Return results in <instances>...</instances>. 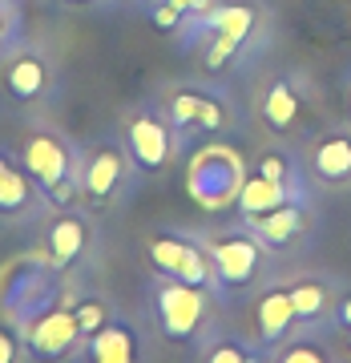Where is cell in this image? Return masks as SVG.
Segmentation results:
<instances>
[{
  "instance_id": "obj_1",
  "label": "cell",
  "mask_w": 351,
  "mask_h": 363,
  "mask_svg": "<svg viewBox=\"0 0 351 363\" xmlns=\"http://www.w3.org/2000/svg\"><path fill=\"white\" fill-rule=\"evenodd\" d=\"M142 182L145 178L133 162L121 130H109L85 145V157H81V206L85 210H93V214L121 210L138 194Z\"/></svg>"
},
{
  "instance_id": "obj_2",
  "label": "cell",
  "mask_w": 351,
  "mask_h": 363,
  "mask_svg": "<svg viewBox=\"0 0 351 363\" xmlns=\"http://www.w3.org/2000/svg\"><path fill=\"white\" fill-rule=\"evenodd\" d=\"M81 157L85 145H77L61 130H33L21 145V162L28 166L40 194L49 198L52 210L81 206Z\"/></svg>"
},
{
  "instance_id": "obj_3",
  "label": "cell",
  "mask_w": 351,
  "mask_h": 363,
  "mask_svg": "<svg viewBox=\"0 0 351 363\" xmlns=\"http://www.w3.org/2000/svg\"><path fill=\"white\" fill-rule=\"evenodd\" d=\"M145 303H150V315L157 323V335L169 343H202L210 335L214 307H222L210 291L190 286L182 279H169L162 271L145 283Z\"/></svg>"
},
{
  "instance_id": "obj_4",
  "label": "cell",
  "mask_w": 351,
  "mask_h": 363,
  "mask_svg": "<svg viewBox=\"0 0 351 363\" xmlns=\"http://www.w3.org/2000/svg\"><path fill=\"white\" fill-rule=\"evenodd\" d=\"M166 113L174 133H178L182 154L198 150L210 138H226L243 125V113H238L230 89H222V85H182V89H174L166 101Z\"/></svg>"
},
{
  "instance_id": "obj_5",
  "label": "cell",
  "mask_w": 351,
  "mask_h": 363,
  "mask_svg": "<svg viewBox=\"0 0 351 363\" xmlns=\"http://www.w3.org/2000/svg\"><path fill=\"white\" fill-rule=\"evenodd\" d=\"M198 238H202V247L210 255V267H214V279H218L226 303H230V295L262 283L271 250L262 247L259 234L250 230L243 218L226 222V226H206V230H198Z\"/></svg>"
},
{
  "instance_id": "obj_6",
  "label": "cell",
  "mask_w": 351,
  "mask_h": 363,
  "mask_svg": "<svg viewBox=\"0 0 351 363\" xmlns=\"http://www.w3.org/2000/svg\"><path fill=\"white\" fill-rule=\"evenodd\" d=\"M65 291V274L57 271L45 255H28L13 267V271H4V283H0V311L4 319L21 331L28 327L37 315H45L49 307L57 303H65L61 298Z\"/></svg>"
},
{
  "instance_id": "obj_7",
  "label": "cell",
  "mask_w": 351,
  "mask_h": 363,
  "mask_svg": "<svg viewBox=\"0 0 351 363\" xmlns=\"http://www.w3.org/2000/svg\"><path fill=\"white\" fill-rule=\"evenodd\" d=\"M247 182V162L243 154L226 145L222 138H210L198 150H190L186 162V190L202 210H234V198Z\"/></svg>"
},
{
  "instance_id": "obj_8",
  "label": "cell",
  "mask_w": 351,
  "mask_h": 363,
  "mask_svg": "<svg viewBox=\"0 0 351 363\" xmlns=\"http://www.w3.org/2000/svg\"><path fill=\"white\" fill-rule=\"evenodd\" d=\"M117 130H121V138L130 145V154H133V162H138V169H142V178H157L174 157L182 154L178 133L169 125L166 105H157L154 97L130 105V109L121 113V125H117Z\"/></svg>"
},
{
  "instance_id": "obj_9",
  "label": "cell",
  "mask_w": 351,
  "mask_h": 363,
  "mask_svg": "<svg viewBox=\"0 0 351 363\" xmlns=\"http://www.w3.org/2000/svg\"><path fill=\"white\" fill-rule=\"evenodd\" d=\"M145 259L154 262V271L169 274V279H182V283H190V286H202V291H210V295L226 307L222 286H218V279H214V267H210V255H206V247H202L198 230H178V226L154 230L145 238Z\"/></svg>"
},
{
  "instance_id": "obj_10",
  "label": "cell",
  "mask_w": 351,
  "mask_h": 363,
  "mask_svg": "<svg viewBox=\"0 0 351 363\" xmlns=\"http://www.w3.org/2000/svg\"><path fill=\"white\" fill-rule=\"evenodd\" d=\"M93 250H97V218H93V210L85 206L52 210L49 222H45V259L65 279H73V274L85 271Z\"/></svg>"
},
{
  "instance_id": "obj_11",
  "label": "cell",
  "mask_w": 351,
  "mask_h": 363,
  "mask_svg": "<svg viewBox=\"0 0 351 363\" xmlns=\"http://www.w3.org/2000/svg\"><path fill=\"white\" fill-rule=\"evenodd\" d=\"M21 339H25V355L40 363H73L85 347V335H81L77 315L69 303H57L28 327H21Z\"/></svg>"
},
{
  "instance_id": "obj_12",
  "label": "cell",
  "mask_w": 351,
  "mask_h": 363,
  "mask_svg": "<svg viewBox=\"0 0 351 363\" xmlns=\"http://www.w3.org/2000/svg\"><path fill=\"white\" fill-rule=\"evenodd\" d=\"M49 198L40 194V186L33 182L28 166L21 154H13L9 145H0V222L9 226H33L49 214Z\"/></svg>"
},
{
  "instance_id": "obj_13",
  "label": "cell",
  "mask_w": 351,
  "mask_h": 363,
  "mask_svg": "<svg viewBox=\"0 0 351 363\" xmlns=\"http://www.w3.org/2000/svg\"><path fill=\"white\" fill-rule=\"evenodd\" d=\"M291 303H295V323L307 335H331L335 331V298L339 286L327 274H299L286 283Z\"/></svg>"
},
{
  "instance_id": "obj_14",
  "label": "cell",
  "mask_w": 351,
  "mask_h": 363,
  "mask_svg": "<svg viewBox=\"0 0 351 363\" xmlns=\"http://www.w3.org/2000/svg\"><path fill=\"white\" fill-rule=\"evenodd\" d=\"M73 363H145V335L130 315H113L101 331L85 339Z\"/></svg>"
},
{
  "instance_id": "obj_15",
  "label": "cell",
  "mask_w": 351,
  "mask_h": 363,
  "mask_svg": "<svg viewBox=\"0 0 351 363\" xmlns=\"http://www.w3.org/2000/svg\"><path fill=\"white\" fill-rule=\"evenodd\" d=\"M307 109H311V89H307L303 77H295V73L274 77L271 85H267V93H262V101H259L262 125H267L271 133H279V138L299 130Z\"/></svg>"
},
{
  "instance_id": "obj_16",
  "label": "cell",
  "mask_w": 351,
  "mask_h": 363,
  "mask_svg": "<svg viewBox=\"0 0 351 363\" xmlns=\"http://www.w3.org/2000/svg\"><path fill=\"white\" fill-rule=\"evenodd\" d=\"M182 25H186V40L214 33V37H230L234 45H247L255 25H259V13L247 0H214L202 16H186Z\"/></svg>"
},
{
  "instance_id": "obj_17",
  "label": "cell",
  "mask_w": 351,
  "mask_h": 363,
  "mask_svg": "<svg viewBox=\"0 0 351 363\" xmlns=\"http://www.w3.org/2000/svg\"><path fill=\"white\" fill-rule=\"evenodd\" d=\"M0 81H4V93L13 101L37 105L52 89V69L37 49H16V52H9V61L0 69Z\"/></svg>"
},
{
  "instance_id": "obj_18",
  "label": "cell",
  "mask_w": 351,
  "mask_h": 363,
  "mask_svg": "<svg viewBox=\"0 0 351 363\" xmlns=\"http://www.w3.org/2000/svg\"><path fill=\"white\" fill-rule=\"evenodd\" d=\"M315 198V186H291V182H274L267 178V174H247V182H243V190H238V198H234V218H259V214H267V210L283 206V202H311Z\"/></svg>"
},
{
  "instance_id": "obj_19",
  "label": "cell",
  "mask_w": 351,
  "mask_h": 363,
  "mask_svg": "<svg viewBox=\"0 0 351 363\" xmlns=\"http://www.w3.org/2000/svg\"><path fill=\"white\" fill-rule=\"evenodd\" d=\"M299 331L295 323V303H291V291L286 286H267L259 298H255V343H259L267 355H271L279 343Z\"/></svg>"
},
{
  "instance_id": "obj_20",
  "label": "cell",
  "mask_w": 351,
  "mask_h": 363,
  "mask_svg": "<svg viewBox=\"0 0 351 363\" xmlns=\"http://www.w3.org/2000/svg\"><path fill=\"white\" fill-rule=\"evenodd\" d=\"M311 178L327 190H351V125L327 130L311 145Z\"/></svg>"
},
{
  "instance_id": "obj_21",
  "label": "cell",
  "mask_w": 351,
  "mask_h": 363,
  "mask_svg": "<svg viewBox=\"0 0 351 363\" xmlns=\"http://www.w3.org/2000/svg\"><path fill=\"white\" fill-rule=\"evenodd\" d=\"M247 226L259 234V242L271 255H283L291 242H299L311 230V202H283V206L267 210L259 218H247Z\"/></svg>"
},
{
  "instance_id": "obj_22",
  "label": "cell",
  "mask_w": 351,
  "mask_h": 363,
  "mask_svg": "<svg viewBox=\"0 0 351 363\" xmlns=\"http://www.w3.org/2000/svg\"><path fill=\"white\" fill-rule=\"evenodd\" d=\"M198 363H267V351L243 335H218V331H210L198 343Z\"/></svg>"
},
{
  "instance_id": "obj_23",
  "label": "cell",
  "mask_w": 351,
  "mask_h": 363,
  "mask_svg": "<svg viewBox=\"0 0 351 363\" xmlns=\"http://www.w3.org/2000/svg\"><path fill=\"white\" fill-rule=\"evenodd\" d=\"M267 363H335V351L323 343V335L295 331L286 343H279V347L267 355Z\"/></svg>"
},
{
  "instance_id": "obj_24",
  "label": "cell",
  "mask_w": 351,
  "mask_h": 363,
  "mask_svg": "<svg viewBox=\"0 0 351 363\" xmlns=\"http://www.w3.org/2000/svg\"><path fill=\"white\" fill-rule=\"evenodd\" d=\"M69 307H73V315H77V327H81V335L89 339L93 331H101L109 319H113V303L101 295V291H81L77 298H69Z\"/></svg>"
},
{
  "instance_id": "obj_25",
  "label": "cell",
  "mask_w": 351,
  "mask_h": 363,
  "mask_svg": "<svg viewBox=\"0 0 351 363\" xmlns=\"http://www.w3.org/2000/svg\"><path fill=\"white\" fill-rule=\"evenodd\" d=\"M21 351H25V339L13 323H0V363H21Z\"/></svg>"
},
{
  "instance_id": "obj_26",
  "label": "cell",
  "mask_w": 351,
  "mask_h": 363,
  "mask_svg": "<svg viewBox=\"0 0 351 363\" xmlns=\"http://www.w3.org/2000/svg\"><path fill=\"white\" fill-rule=\"evenodd\" d=\"M150 16H154V25L166 28V33H169V28H178L186 21V13H182V9H174L169 0H154V13H150Z\"/></svg>"
},
{
  "instance_id": "obj_27",
  "label": "cell",
  "mask_w": 351,
  "mask_h": 363,
  "mask_svg": "<svg viewBox=\"0 0 351 363\" xmlns=\"http://www.w3.org/2000/svg\"><path fill=\"white\" fill-rule=\"evenodd\" d=\"M16 49V13L0 0V52Z\"/></svg>"
},
{
  "instance_id": "obj_28",
  "label": "cell",
  "mask_w": 351,
  "mask_h": 363,
  "mask_svg": "<svg viewBox=\"0 0 351 363\" xmlns=\"http://www.w3.org/2000/svg\"><path fill=\"white\" fill-rule=\"evenodd\" d=\"M351 327V286H339L335 298V331H347Z\"/></svg>"
},
{
  "instance_id": "obj_29",
  "label": "cell",
  "mask_w": 351,
  "mask_h": 363,
  "mask_svg": "<svg viewBox=\"0 0 351 363\" xmlns=\"http://www.w3.org/2000/svg\"><path fill=\"white\" fill-rule=\"evenodd\" d=\"M169 4H174V9H182L186 16H202L214 0H169Z\"/></svg>"
},
{
  "instance_id": "obj_30",
  "label": "cell",
  "mask_w": 351,
  "mask_h": 363,
  "mask_svg": "<svg viewBox=\"0 0 351 363\" xmlns=\"http://www.w3.org/2000/svg\"><path fill=\"white\" fill-rule=\"evenodd\" d=\"M347 121H351V77H347Z\"/></svg>"
},
{
  "instance_id": "obj_31",
  "label": "cell",
  "mask_w": 351,
  "mask_h": 363,
  "mask_svg": "<svg viewBox=\"0 0 351 363\" xmlns=\"http://www.w3.org/2000/svg\"><path fill=\"white\" fill-rule=\"evenodd\" d=\"M343 343H347V351H351V327H347V331H343Z\"/></svg>"
}]
</instances>
